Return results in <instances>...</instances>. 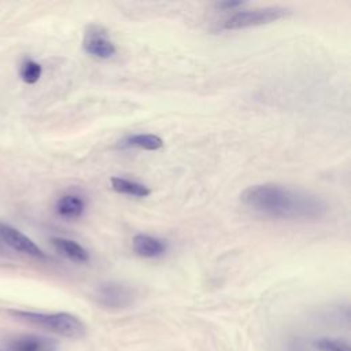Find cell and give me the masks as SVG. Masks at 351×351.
<instances>
[{
	"instance_id": "9a60e30c",
	"label": "cell",
	"mask_w": 351,
	"mask_h": 351,
	"mask_svg": "<svg viewBox=\"0 0 351 351\" xmlns=\"http://www.w3.org/2000/svg\"><path fill=\"white\" fill-rule=\"evenodd\" d=\"M244 1H236V0H226V1H218L215 3V8L217 10H222V11H233L239 7H243Z\"/></svg>"
},
{
	"instance_id": "8992f818",
	"label": "cell",
	"mask_w": 351,
	"mask_h": 351,
	"mask_svg": "<svg viewBox=\"0 0 351 351\" xmlns=\"http://www.w3.org/2000/svg\"><path fill=\"white\" fill-rule=\"evenodd\" d=\"M0 237L5 244H8L12 250L18 252L40 259L47 258L45 252L30 237H27L25 233H22L21 230L15 229L8 223L0 222Z\"/></svg>"
},
{
	"instance_id": "9c48e42d",
	"label": "cell",
	"mask_w": 351,
	"mask_h": 351,
	"mask_svg": "<svg viewBox=\"0 0 351 351\" xmlns=\"http://www.w3.org/2000/svg\"><path fill=\"white\" fill-rule=\"evenodd\" d=\"M51 244L60 255L75 263H85L89 261V252L73 239L55 236L51 237Z\"/></svg>"
},
{
	"instance_id": "6da1fadb",
	"label": "cell",
	"mask_w": 351,
	"mask_h": 351,
	"mask_svg": "<svg viewBox=\"0 0 351 351\" xmlns=\"http://www.w3.org/2000/svg\"><path fill=\"white\" fill-rule=\"evenodd\" d=\"M241 203L251 211L281 221H318L328 213V203L310 192L265 182L245 188Z\"/></svg>"
},
{
	"instance_id": "8fae6325",
	"label": "cell",
	"mask_w": 351,
	"mask_h": 351,
	"mask_svg": "<svg viewBox=\"0 0 351 351\" xmlns=\"http://www.w3.org/2000/svg\"><path fill=\"white\" fill-rule=\"evenodd\" d=\"M110 182H111L112 191H115L117 193H121V195L138 197V199L147 197L151 195L149 186H147L143 182L134 181V180H129L125 177H111Z\"/></svg>"
},
{
	"instance_id": "4fadbf2b",
	"label": "cell",
	"mask_w": 351,
	"mask_h": 351,
	"mask_svg": "<svg viewBox=\"0 0 351 351\" xmlns=\"http://www.w3.org/2000/svg\"><path fill=\"white\" fill-rule=\"evenodd\" d=\"M43 73V67L33 59H25L19 69V75L26 84H36Z\"/></svg>"
},
{
	"instance_id": "277c9868",
	"label": "cell",
	"mask_w": 351,
	"mask_h": 351,
	"mask_svg": "<svg viewBox=\"0 0 351 351\" xmlns=\"http://www.w3.org/2000/svg\"><path fill=\"white\" fill-rule=\"evenodd\" d=\"M82 48L86 55L97 60H107L117 53V45L110 33L101 25H89L82 37Z\"/></svg>"
},
{
	"instance_id": "3957f363",
	"label": "cell",
	"mask_w": 351,
	"mask_h": 351,
	"mask_svg": "<svg viewBox=\"0 0 351 351\" xmlns=\"http://www.w3.org/2000/svg\"><path fill=\"white\" fill-rule=\"evenodd\" d=\"M289 15V10L280 5L239 11L221 23L222 30H240L273 23Z\"/></svg>"
},
{
	"instance_id": "7c38bea8",
	"label": "cell",
	"mask_w": 351,
	"mask_h": 351,
	"mask_svg": "<svg viewBox=\"0 0 351 351\" xmlns=\"http://www.w3.org/2000/svg\"><path fill=\"white\" fill-rule=\"evenodd\" d=\"M122 145L140 148V149H145V151H158L163 147V140L156 134L136 133V134L128 136L122 141Z\"/></svg>"
},
{
	"instance_id": "7a4b0ae2",
	"label": "cell",
	"mask_w": 351,
	"mask_h": 351,
	"mask_svg": "<svg viewBox=\"0 0 351 351\" xmlns=\"http://www.w3.org/2000/svg\"><path fill=\"white\" fill-rule=\"evenodd\" d=\"M12 317L19 321L36 325L45 330L62 335L70 339H81L86 335V328L84 322L70 314V313H34V311H21V310H11L8 311Z\"/></svg>"
},
{
	"instance_id": "52a82bcc",
	"label": "cell",
	"mask_w": 351,
	"mask_h": 351,
	"mask_svg": "<svg viewBox=\"0 0 351 351\" xmlns=\"http://www.w3.org/2000/svg\"><path fill=\"white\" fill-rule=\"evenodd\" d=\"M132 248L136 255L147 259L162 256L166 250L167 244L165 240L147 234V233H137L132 239Z\"/></svg>"
},
{
	"instance_id": "5bb4252c",
	"label": "cell",
	"mask_w": 351,
	"mask_h": 351,
	"mask_svg": "<svg viewBox=\"0 0 351 351\" xmlns=\"http://www.w3.org/2000/svg\"><path fill=\"white\" fill-rule=\"evenodd\" d=\"M315 347L321 351H351L350 344L344 340L322 337L315 340Z\"/></svg>"
},
{
	"instance_id": "5b68a950",
	"label": "cell",
	"mask_w": 351,
	"mask_h": 351,
	"mask_svg": "<svg viewBox=\"0 0 351 351\" xmlns=\"http://www.w3.org/2000/svg\"><path fill=\"white\" fill-rule=\"evenodd\" d=\"M96 300L106 308H123L132 303L133 291L121 282H104L96 291Z\"/></svg>"
},
{
	"instance_id": "30bf717a",
	"label": "cell",
	"mask_w": 351,
	"mask_h": 351,
	"mask_svg": "<svg viewBox=\"0 0 351 351\" xmlns=\"http://www.w3.org/2000/svg\"><path fill=\"white\" fill-rule=\"evenodd\" d=\"M85 200L75 193H66L56 202V213L64 219H77L85 213Z\"/></svg>"
},
{
	"instance_id": "ba28073f",
	"label": "cell",
	"mask_w": 351,
	"mask_h": 351,
	"mask_svg": "<svg viewBox=\"0 0 351 351\" xmlns=\"http://www.w3.org/2000/svg\"><path fill=\"white\" fill-rule=\"evenodd\" d=\"M10 351H56L58 341L37 335H23L12 339L8 343Z\"/></svg>"
}]
</instances>
